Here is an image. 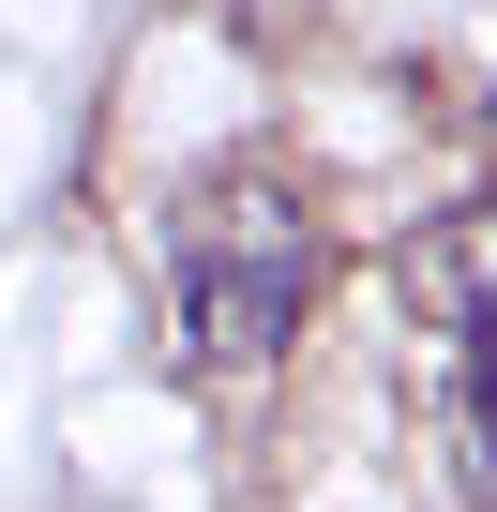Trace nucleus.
<instances>
[{"instance_id": "obj_1", "label": "nucleus", "mask_w": 497, "mask_h": 512, "mask_svg": "<svg viewBox=\"0 0 497 512\" xmlns=\"http://www.w3.org/2000/svg\"><path fill=\"white\" fill-rule=\"evenodd\" d=\"M317 302V226L272 181H226L181 226V362H272Z\"/></svg>"}, {"instance_id": "obj_2", "label": "nucleus", "mask_w": 497, "mask_h": 512, "mask_svg": "<svg viewBox=\"0 0 497 512\" xmlns=\"http://www.w3.org/2000/svg\"><path fill=\"white\" fill-rule=\"evenodd\" d=\"M392 302H407L437 347L497 332V196H452V211H422V226H407V256H392Z\"/></svg>"}, {"instance_id": "obj_3", "label": "nucleus", "mask_w": 497, "mask_h": 512, "mask_svg": "<svg viewBox=\"0 0 497 512\" xmlns=\"http://www.w3.org/2000/svg\"><path fill=\"white\" fill-rule=\"evenodd\" d=\"M452 362H467V377H452V422H467V482L497 497V332H467Z\"/></svg>"}]
</instances>
